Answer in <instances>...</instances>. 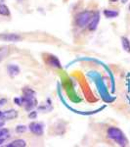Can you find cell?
<instances>
[{"label":"cell","mask_w":130,"mask_h":147,"mask_svg":"<svg viewBox=\"0 0 130 147\" xmlns=\"http://www.w3.org/2000/svg\"><path fill=\"white\" fill-rule=\"evenodd\" d=\"M108 137L112 140L117 142L120 146H127L128 145V139L124 136V134L117 127H110L108 129Z\"/></svg>","instance_id":"obj_1"},{"label":"cell","mask_w":130,"mask_h":147,"mask_svg":"<svg viewBox=\"0 0 130 147\" xmlns=\"http://www.w3.org/2000/svg\"><path fill=\"white\" fill-rule=\"evenodd\" d=\"M35 93L32 89L30 88H25L23 89V96L21 97V100H22V105L27 111L32 110L35 106H36V99H35Z\"/></svg>","instance_id":"obj_2"},{"label":"cell","mask_w":130,"mask_h":147,"mask_svg":"<svg viewBox=\"0 0 130 147\" xmlns=\"http://www.w3.org/2000/svg\"><path fill=\"white\" fill-rule=\"evenodd\" d=\"M93 14L90 11H83L80 12L79 14H77L76 17H75V22L76 25L79 28H83L85 26H87L89 24V22L91 21L92 17H93Z\"/></svg>","instance_id":"obj_3"},{"label":"cell","mask_w":130,"mask_h":147,"mask_svg":"<svg viewBox=\"0 0 130 147\" xmlns=\"http://www.w3.org/2000/svg\"><path fill=\"white\" fill-rule=\"evenodd\" d=\"M29 130L32 134H36V136H42L43 134V125L41 123H37V122H32L29 124Z\"/></svg>","instance_id":"obj_4"},{"label":"cell","mask_w":130,"mask_h":147,"mask_svg":"<svg viewBox=\"0 0 130 147\" xmlns=\"http://www.w3.org/2000/svg\"><path fill=\"white\" fill-rule=\"evenodd\" d=\"M0 39L3 41H11V42H16L22 39L21 35L17 34H0Z\"/></svg>","instance_id":"obj_5"},{"label":"cell","mask_w":130,"mask_h":147,"mask_svg":"<svg viewBox=\"0 0 130 147\" xmlns=\"http://www.w3.org/2000/svg\"><path fill=\"white\" fill-rule=\"evenodd\" d=\"M99 22H100V14H99V12H96L95 14H93V17L88 24V30H91V32H94L98 27Z\"/></svg>","instance_id":"obj_6"},{"label":"cell","mask_w":130,"mask_h":147,"mask_svg":"<svg viewBox=\"0 0 130 147\" xmlns=\"http://www.w3.org/2000/svg\"><path fill=\"white\" fill-rule=\"evenodd\" d=\"M18 117V112L16 110H8L5 111V112L2 113L1 119L4 121H9V120H13L15 118Z\"/></svg>","instance_id":"obj_7"},{"label":"cell","mask_w":130,"mask_h":147,"mask_svg":"<svg viewBox=\"0 0 130 147\" xmlns=\"http://www.w3.org/2000/svg\"><path fill=\"white\" fill-rule=\"evenodd\" d=\"M7 147H25L27 146V142L23 139H16V140H13L10 143L6 144Z\"/></svg>","instance_id":"obj_8"},{"label":"cell","mask_w":130,"mask_h":147,"mask_svg":"<svg viewBox=\"0 0 130 147\" xmlns=\"http://www.w3.org/2000/svg\"><path fill=\"white\" fill-rule=\"evenodd\" d=\"M8 73L10 75V77H16V76H18L20 74V68L17 65L11 64V65L8 66Z\"/></svg>","instance_id":"obj_9"},{"label":"cell","mask_w":130,"mask_h":147,"mask_svg":"<svg viewBox=\"0 0 130 147\" xmlns=\"http://www.w3.org/2000/svg\"><path fill=\"white\" fill-rule=\"evenodd\" d=\"M104 16H105L106 18L113 19V18H115L119 16V12L115 11V10H110V9H107V10H104Z\"/></svg>","instance_id":"obj_10"},{"label":"cell","mask_w":130,"mask_h":147,"mask_svg":"<svg viewBox=\"0 0 130 147\" xmlns=\"http://www.w3.org/2000/svg\"><path fill=\"white\" fill-rule=\"evenodd\" d=\"M121 43H122V47L126 52L130 53V41L126 37H121Z\"/></svg>","instance_id":"obj_11"},{"label":"cell","mask_w":130,"mask_h":147,"mask_svg":"<svg viewBox=\"0 0 130 147\" xmlns=\"http://www.w3.org/2000/svg\"><path fill=\"white\" fill-rule=\"evenodd\" d=\"M0 15L2 16H10V10L6 5L0 4Z\"/></svg>","instance_id":"obj_12"},{"label":"cell","mask_w":130,"mask_h":147,"mask_svg":"<svg viewBox=\"0 0 130 147\" xmlns=\"http://www.w3.org/2000/svg\"><path fill=\"white\" fill-rule=\"evenodd\" d=\"M49 64H50L51 66H55L57 68H61V65H60V62H59V60L56 58V57L54 56H51L50 59H49Z\"/></svg>","instance_id":"obj_13"},{"label":"cell","mask_w":130,"mask_h":147,"mask_svg":"<svg viewBox=\"0 0 130 147\" xmlns=\"http://www.w3.org/2000/svg\"><path fill=\"white\" fill-rule=\"evenodd\" d=\"M16 131L19 132V134H23V132H25L27 131V127L23 125H17V127H16Z\"/></svg>","instance_id":"obj_14"},{"label":"cell","mask_w":130,"mask_h":147,"mask_svg":"<svg viewBox=\"0 0 130 147\" xmlns=\"http://www.w3.org/2000/svg\"><path fill=\"white\" fill-rule=\"evenodd\" d=\"M9 134V130L7 129H0V138H4Z\"/></svg>","instance_id":"obj_15"},{"label":"cell","mask_w":130,"mask_h":147,"mask_svg":"<svg viewBox=\"0 0 130 147\" xmlns=\"http://www.w3.org/2000/svg\"><path fill=\"white\" fill-rule=\"evenodd\" d=\"M28 117H29L30 119H34V118L36 117V112H35V111H31V112L28 114Z\"/></svg>","instance_id":"obj_16"},{"label":"cell","mask_w":130,"mask_h":147,"mask_svg":"<svg viewBox=\"0 0 130 147\" xmlns=\"http://www.w3.org/2000/svg\"><path fill=\"white\" fill-rule=\"evenodd\" d=\"M14 102H15L18 106H22V100H21V98H15L14 99Z\"/></svg>","instance_id":"obj_17"},{"label":"cell","mask_w":130,"mask_h":147,"mask_svg":"<svg viewBox=\"0 0 130 147\" xmlns=\"http://www.w3.org/2000/svg\"><path fill=\"white\" fill-rule=\"evenodd\" d=\"M4 103H6V99H1L0 100V106H3Z\"/></svg>","instance_id":"obj_18"},{"label":"cell","mask_w":130,"mask_h":147,"mask_svg":"<svg viewBox=\"0 0 130 147\" xmlns=\"http://www.w3.org/2000/svg\"><path fill=\"white\" fill-rule=\"evenodd\" d=\"M0 119H1V118H0ZM3 125H4V120L3 121H0V127H3Z\"/></svg>","instance_id":"obj_19"},{"label":"cell","mask_w":130,"mask_h":147,"mask_svg":"<svg viewBox=\"0 0 130 147\" xmlns=\"http://www.w3.org/2000/svg\"><path fill=\"white\" fill-rule=\"evenodd\" d=\"M3 143H4V138H0V145H2Z\"/></svg>","instance_id":"obj_20"},{"label":"cell","mask_w":130,"mask_h":147,"mask_svg":"<svg viewBox=\"0 0 130 147\" xmlns=\"http://www.w3.org/2000/svg\"><path fill=\"white\" fill-rule=\"evenodd\" d=\"M111 2H117V1H119V0H110Z\"/></svg>","instance_id":"obj_21"},{"label":"cell","mask_w":130,"mask_h":147,"mask_svg":"<svg viewBox=\"0 0 130 147\" xmlns=\"http://www.w3.org/2000/svg\"><path fill=\"white\" fill-rule=\"evenodd\" d=\"M1 116H2V112L0 111V118H1Z\"/></svg>","instance_id":"obj_22"},{"label":"cell","mask_w":130,"mask_h":147,"mask_svg":"<svg viewBox=\"0 0 130 147\" xmlns=\"http://www.w3.org/2000/svg\"><path fill=\"white\" fill-rule=\"evenodd\" d=\"M129 11H130V5H129Z\"/></svg>","instance_id":"obj_23"}]
</instances>
